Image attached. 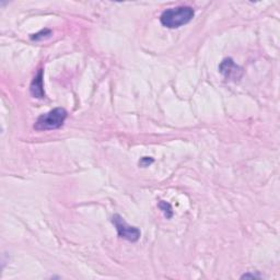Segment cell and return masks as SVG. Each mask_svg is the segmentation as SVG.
<instances>
[{
	"label": "cell",
	"instance_id": "6da1fadb",
	"mask_svg": "<svg viewBox=\"0 0 280 280\" xmlns=\"http://www.w3.org/2000/svg\"><path fill=\"white\" fill-rule=\"evenodd\" d=\"M194 16L195 11L192 7L180 6L163 11L160 17V21L166 28L179 29L181 26L189 23L193 20Z\"/></svg>",
	"mask_w": 280,
	"mask_h": 280
},
{
	"label": "cell",
	"instance_id": "7a4b0ae2",
	"mask_svg": "<svg viewBox=\"0 0 280 280\" xmlns=\"http://www.w3.org/2000/svg\"><path fill=\"white\" fill-rule=\"evenodd\" d=\"M67 111L63 108H57L48 113L42 114L34 124V130L38 131L57 130L64 125L67 118Z\"/></svg>",
	"mask_w": 280,
	"mask_h": 280
},
{
	"label": "cell",
	"instance_id": "3957f363",
	"mask_svg": "<svg viewBox=\"0 0 280 280\" xmlns=\"http://www.w3.org/2000/svg\"><path fill=\"white\" fill-rule=\"evenodd\" d=\"M113 224L116 228L119 238L127 240L130 242H137L140 239L141 232L136 226H131L124 220V218L119 215H114L112 218Z\"/></svg>",
	"mask_w": 280,
	"mask_h": 280
},
{
	"label": "cell",
	"instance_id": "277c9868",
	"mask_svg": "<svg viewBox=\"0 0 280 280\" xmlns=\"http://www.w3.org/2000/svg\"><path fill=\"white\" fill-rule=\"evenodd\" d=\"M219 71L226 80L233 82L240 81L244 73L243 68L235 64L232 58H225L222 60L219 66Z\"/></svg>",
	"mask_w": 280,
	"mask_h": 280
},
{
	"label": "cell",
	"instance_id": "5b68a950",
	"mask_svg": "<svg viewBox=\"0 0 280 280\" xmlns=\"http://www.w3.org/2000/svg\"><path fill=\"white\" fill-rule=\"evenodd\" d=\"M30 92L34 97H37V99H43L45 96V93H44V83H43V70L41 69L37 73V75H35L32 83L30 86Z\"/></svg>",
	"mask_w": 280,
	"mask_h": 280
},
{
	"label": "cell",
	"instance_id": "8992f818",
	"mask_svg": "<svg viewBox=\"0 0 280 280\" xmlns=\"http://www.w3.org/2000/svg\"><path fill=\"white\" fill-rule=\"evenodd\" d=\"M159 208L161 209V211L163 212V215L166 216L168 219V218H171L173 216V210H172V207L168 203L161 201L159 203Z\"/></svg>",
	"mask_w": 280,
	"mask_h": 280
},
{
	"label": "cell",
	"instance_id": "52a82bcc",
	"mask_svg": "<svg viewBox=\"0 0 280 280\" xmlns=\"http://www.w3.org/2000/svg\"><path fill=\"white\" fill-rule=\"evenodd\" d=\"M52 34V31L51 30H43L41 31L39 33H37V34H33L32 37H31V38L32 39H41V38H44V37H50V35Z\"/></svg>",
	"mask_w": 280,
	"mask_h": 280
},
{
	"label": "cell",
	"instance_id": "ba28073f",
	"mask_svg": "<svg viewBox=\"0 0 280 280\" xmlns=\"http://www.w3.org/2000/svg\"><path fill=\"white\" fill-rule=\"evenodd\" d=\"M152 162H153L152 158L144 157V158H141V160L139 161V166H141L142 168H146V167H149Z\"/></svg>",
	"mask_w": 280,
	"mask_h": 280
},
{
	"label": "cell",
	"instance_id": "9c48e42d",
	"mask_svg": "<svg viewBox=\"0 0 280 280\" xmlns=\"http://www.w3.org/2000/svg\"><path fill=\"white\" fill-rule=\"evenodd\" d=\"M246 277H251V278H261L260 275H251V274H245V275H243L242 278H246Z\"/></svg>",
	"mask_w": 280,
	"mask_h": 280
}]
</instances>
